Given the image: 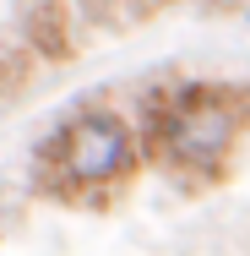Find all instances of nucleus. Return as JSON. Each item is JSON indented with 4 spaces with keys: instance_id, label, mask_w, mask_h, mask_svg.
<instances>
[{
    "instance_id": "39448f33",
    "label": "nucleus",
    "mask_w": 250,
    "mask_h": 256,
    "mask_svg": "<svg viewBox=\"0 0 250 256\" xmlns=\"http://www.w3.org/2000/svg\"><path fill=\"white\" fill-rule=\"evenodd\" d=\"M201 6H218V11H240V6H250V0H201Z\"/></svg>"
},
{
    "instance_id": "7ed1b4c3",
    "label": "nucleus",
    "mask_w": 250,
    "mask_h": 256,
    "mask_svg": "<svg viewBox=\"0 0 250 256\" xmlns=\"http://www.w3.org/2000/svg\"><path fill=\"white\" fill-rule=\"evenodd\" d=\"M22 44L44 60H71L76 54L71 0H27L22 6Z\"/></svg>"
},
{
    "instance_id": "f257e3e1",
    "label": "nucleus",
    "mask_w": 250,
    "mask_h": 256,
    "mask_svg": "<svg viewBox=\"0 0 250 256\" xmlns=\"http://www.w3.org/2000/svg\"><path fill=\"white\" fill-rule=\"evenodd\" d=\"M245 131V114H240V88H223V82H185V88H169L163 98L147 104V148L163 169H180V174H196V180H218L223 164L234 153Z\"/></svg>"
},
{
    "instance_id": "20e7f679",
    "label": "nucleus",
    "mask_w": 250,
    "mask_h": 256,
    "mask_svg": "<svg viewBox=\"0 0 250 256\" xmlns=\"http://www.w3.org/2000/svg\"><path fill=\"white\" fill-rule=\"evenodd\" d=\"M163 0H125V16H152Z\"/></svg>"
},
{
    "instance_id": "f03ea898",
    "label": "nucleus",
    "mask_w": 250,
    "mask_h": 256,
    "mask_svg": "<svg viewBox=\"0 0 250 256\" xmlns=\"http://www.w3.org/2000/svg\"><path fill=\"white\" fill-rule=\"evenodd\" d=\"M136 158H142V142L125 114L82 109L38 153V191L60 202H109V191L136 174Z\"/></svg>"
}]
</instances>
